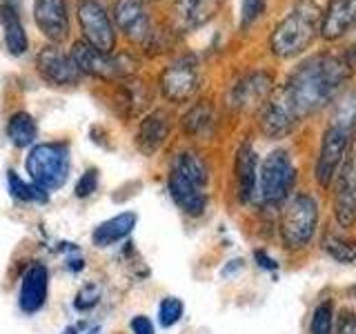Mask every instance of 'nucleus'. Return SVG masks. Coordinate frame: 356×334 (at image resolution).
<instances>
[{"label": "nucleus", "mask_w": 356, "mask_h": 334, "mask_svg": "<svg viewBox=\"0 0 356 334\" xmlns=\"http://www.w3.org/2000/svg\"><path fill=\"white\" fill-rule=\"evenodd\" d=\"M354 65L348 56L318 54L303 61L289 78L272 89L261 109V129L270 138H283L300 120L339 96Z\"/></svg>", "instance_id": "obj_1"}, {"label": "nucleus", "mask_w": 356, "mask_h": 334, "mask_svg": "<svg viewBox=\"0 0 356 334\" xmlns=\"http://www.w3.org/2000/svg\"><path fill=\"white\" fill-rule=\"evenodd\" d=\"M356 134V89H350L337 100L330 122L323 132L318 156L314 163V178L321 187H330L334 183L341 163L345 161L352 138Z\"/></svg>", "instance_id": "obj_2"}, {"label": "nucleus", "mask_w": 356, "mask_h": 334, "mask_svg": "<svg viewBox=\"0 0 356 334\" xmlns=\"http://www.w3.org/2000/svg\"><path fill=\"white\" fill-rule=\"evenodd\" d=\"M323 11L314 0H300L294 9L278 22L272 31L270 47L278 58H292L309 47V42L321 31Z\"/></svg>", "instance_id": "obj_3"}, {"label": "nucleus", "mask_w": 356, "mask_h": 334, "mask_svg": "<svg viewBox=\"0 0 356 334\" xmlns=\"http://www.w3.org/2000/svg\"><path fill=\"white\" fill-rule=\"evenodd\" d=\"M318 230V203L307 192H298L283 203L278 232L287 250H303L316 237Z\"/></svg>", "instance_id": "obj_4"}, {"label": "nucleus", "mask_w": 356, "mask_h": 334, "mask_svg": "<svg viewBox=\"0 0 356 334\" xmlns=\"http://www.w3.org/2000/svg\"><path fill=\"white\" fill-rule=\"evenodd\" d=\"M296 183V167L285 150H274L259 167L256 196L267 207H278L289 198Z\"/></svg>", "instance_id": "obj_5"}, {"label": "nucleus", "mask_w": 356, "mask_h": 334, "mask_svg": "<svg viewBox=\"0 0 356 334\" xmlns=\"http://www.w3.org/2000/svg\"><path fill=\"white\" fill-rule=\"evenodd\" d=\"M31 183L42 192H54L70 176V152L63 143H40L29 150L25 161Z\"/></svg>", "instance_id": "obj_6"}, {"label": "nucleus", "mask_w": 356, "mask_h": 334, "mask_svg": "<svg viewBox=\"0 0 356 334\" xmlns=\"http://www.w3.org/2000/svg\"><path fill=\"white\" fill-rule=\"evenodd\" d=\"M337 192H334V218L339 228L348 230L356 223V143L341 163L337 176Z\"/></svg>", "instance_id": "obj_7"}, {"label": "nucleus", "mask_w": 356, "mask_h": 334, "mask_svg": "<svg viewBox=\"0 0 356 334\" xmlns=\"http://www.w3.org/2000/svg\"><path fill=\"white\" fill-rule=\"evenodd\" d=\"M78 20H81L85 40L94 45L96 49L111 54L116 45V31L103 0H81L78 3Z\"/></svg>", "instance_id": "obj_8"}, {"label": "nucleus", "mask_w": 356, "mask_h": 334, "mask_svg": "<svg viewBox=\"0 0 356 334\" xmlns=\"http://www.w3.org/2000/svg\"><path fill=\"white\" fill-rule=\"evenodd\" d=\"M198 63L192 56L176 58L161 74V92L170 103H187L198 92Z\"/></svg>", "instance_id": "obj_9"}, {"label": "nucleus", "mask_w": 356, "mask_h": 334, "mask_svg": "<svg viewBox=\"0 0 356 334\" xmlns=\"http://www.w3.org/2000/svg\"><path fill=\"white\" fill-rule=\"evenodd\" d=\"M72 58L78 70H81V74L103 78V81H116V78H122L129 74V70L122 65L120 58H114L111 54L96 49L94 45H89L87 40L74 42Z\"/></svg>", "instance_id": "obj_10"}, {"label": "nucleus", "mask_w": 356, "mask_h": 334, "mask_svg": "<svg viewBox=\"0 0 356 334\" xmlns=\"http://www.w3.org/2000/svg\"><path fill=\"white\" fill-rule=\"evenodd\" d=\"M36 70L38 74L51 85H76L81 81V70L76 67L72 54H65L58 47H44L36 56Z\"/></svg>", "instance_id": "obj_11"}, {"label": "nucleus", "mask_w": 356, "mask_h": 334, "mask_svg": "<svg viewBox=\"0 0 356 334\" xmlns=\"http://www.w3.org/2000/svg\"><path fill=\"white\" fill-rule=\"evenodd\" d=\"M33 20L49 40L60 42L70 33L67 0H33Z\"/></svg>", "instance_id": "obj_12"}, {"label": "nucleus", "mask_w": 356, "mask_h": 334, "mask_svg": "<svg viewBox=\"0 0 356 334\" xmlns=\"http://www.w3.org/2000/svg\"><path fill=\"white\" fill-rule=\"evenodd\" d=\"M272 74L267 72H252L245 74L241 81L232 87L229 92V105L234 109H250L256 105H263L265 98L272 92Z\"/></svg>", "instance_id": "obj_13"}, {"label": "nucleus", "mask_w": 356, "mask_h": 334, "mask_svg": "<svg viewBox=\"0 0 356 334\" xmlns=\"http://www.w3.org/2000/svg\"><path fill=\"white\" fill-rule=\"evenodd\" d=\"M170 129H172V116L167 114L165 109H154L149 111L138 122V129H136V145L143 154H156L159 152L167 136H170Z\"/></svg>", "instance_id": "obj_14"}, {"label": "nucleus", "mask_w": 356, "mask_h": 334, "mask_svg": "<svg viewBox=\"0 0 356 334\" xmlns=\"http://www.w3.org/2000/svg\"><path fill=\"white\" fill-rule=\"evenodd\" d=\"M234 174H236V196L243 205H248L256 196V181H259V159L252 148V143H243L236 152V163H234Z\"/></svg>", "instance_id": "obj_15"}, {"label": "nucleus", "mask_w": 356, "mask_h": 334, "mask_svg": "<svg viewBox=\"0 0 356 334\" xmlns=\"http://www.w3.org/2000/svg\"><path fill=\"white\" fill-rule=\"evenodd\" d=\"M356 25V0H330L321 16V36L334 40L341 38Z\"/></svg>", "instance_id": "obj_16"}, {"label": "nucleus", "mask_w": 356, "mask_h": 334, "mask_svg": "<svg viewBox=\"0 0 356 334\" xmlns=\"http://www.w3.org/2000/svg\"><path fill=\"white\" fill-rule=\"evenodd\" d=\"M47 289H49V272L42 265H31L22 276L20 285V308L27 315L38 312L44 301H47Z\"/></svg>", "instance_id": "obj_17"}, {"label": "nucleus", "mask_w": 356, "mask_h": 334, "mask_svg": "<svg viewBox=\"0 0 356 334\" xmlns=\"http://www.w3.org/2000/svg\"><path fill=\"white\" fill-rule=\"evenodd\" d=\"M114 18L125 36L134 40H145L149 36V18L145 14L143 0H116Z\"/></svg>", "instance_id": "obj_18"}, {"label": "nucleus", "mask_w": 356, "mask_h": 334, "mask_svg": "<svg viewBox=\"0 0 356 334\" xmlns=\"http://www.w3.org/2000/svg\"><path fill=\"white\" fill-rule=\"evenodd\" d=\"M170 194L176 200V205L189 216H200L207 207L205 189H200L198 185L189 183L187 178H183L176 172L170 174Z\"/></svg>", "instance_id": "obj_19"}, {"label": "nucleus", "mask_w": 356, "mask_h": 334, "mask_svg": "<svg viewBox=\"0 0 356 334\" xmlns=\"http://www.w3.org/2000/svg\"><path fill=\"white\" fill-rule=\"evenodd\" d=\"M136 221H138V216L134 214V212H122V214L100 223L92 234L94 245L96 248H109V245L122 241L134 228H136Z\"/></svg>", "instance_id": "obj_20"}, {"label": "nucleus", "mask_w": 356, "mask_h": 334, "mask_svg": "<svg viewBox=\"0 0 356 334\" xmlns=\"http://www.w3.org/2000/svg\"><path fill=\"white\" fill-rule=\"evenodd\" d=\"M222 0H178L176 14L185 29H196L216 16Z\"/></svg>", "instance_id": "obj_21"}, {"label": "nucleus", "mask_w": 356, "mask_h": 334, "mask_svg": "<svg viewBox=\"0 0 356 334\" xmlns=\"http://www.w3.org/2000/svg\"><path fill=\"white\" fill-rule=\"evenodd\" d=\"M214 120H216L214 107L209 105V100H200V103L189 107V111L183 116L181 122L187 136L200 138V136H207V134L214 129Z\"/></svg>", "instance_id": "obj_22"}, {"label": "nucleus", "mask_w": 356, "mask_h": 334, "mask_svg": "<svg viewBox=\"0 0 356 334\" xmlns=\"http://www.w3.org/2000/svg\"><path fill=\"white\" fill-rule=\"evenodd\" d=\"M172 172L181 174L183 178H187L189 183L198 185L200 189H205L207 183H209V170H207V165L194 152H181V154H178L176 159H174Z\"/></svg>", "instance_id": "obj_23"}, {"label": "nucleus", "mask_w": 356, "mask_h": 334, "mask_svg": "<svg viewBox=\"0 0 356 334\" xmlns=\"http://www.w3.org/2000/svg\"><path fill=\"white\" fill-rule=\"evenodd\" d=\"M7 136L16 148H29L38 136L36 120H33V116L27 114V111H16L7 122Z\"/></svg>", "instance_id": "obj_24"}, {"label": "nucleus", "mask_w": 356, "mask_h": 334, "mask_svg": "<svg viewBox=\"0 0 356 334\" xmlns=\"http://www.w3.org/2000/svg\"><path fill=\"white\" fill-rule=\"evenodd\" d=\"M5 42H7V49L14 56H20L27 49V33L22 29L16 11L9 7L5 9Z\"/></svg>", "instance_id": "obj_25"}, {"label": "nucleus", "mask_w": 356, "mask_h": 334, "mask_svg": "<svg viewBox=\"0 0 356 334\" xmlns=\"http://www.w3.org/2000/svg\"><path fill=\"white\" fill-rule=\"evenodd\" d=\"M323 250L337 263H356V239L327 237L323 243Z\"/></svg>", "instance_id": "obj_26"}, {"label": "nucleus", "mask_w": 356, "mask_h": 334, "mask_svg": "<svg viewBox=\"0 0 356 334\" xmlns=\"http://www.w3.org/2000/svg\"><path fill=\"white\" fill-rule=\"evenodd\" d=\"M334 319H337V312H334L332 301H323L312 312L309 334H334Z\"/></svg>", "instance_id": "obj_27"}, {"label": "nucleus", "mask_w": 356, "mask_h": 334, "mask_svg": "<svg viewBox=\"0 0 356 334\" xmlns=\"http://www.w3.org/2000/svg\"><path fill=\"white\" fill-rule=\"evenodd\" d=\"M7 181H9L11 196H16L20 200H27V203H33V200H47V192H42V189L36 185H27L25 181H20L16 172H9Z\"/></svg>", "instance_id": "obj_28"}, {"label": "nucleus", "mask_w": 356, "mask_h": 334, "mask_svg": "<svg viewBox=\"0 0 356 334\" xmlns=\"http://www.w3.org/2000/svg\"><path fill=\"white\" fill-rule=\"evenodd\" d=\"M183 312H185V305H183L181 299H176V296L165 299L163 303H161V308H159L161 323H163L165 328H172V326H176L178 321H181Z\"/></svg>", "instance_id": "obj_29"}, {"label": "nucleus", "mask_w": 356, "mask_h": 334, "mask_svg": "<svg viewBox=\"0 0 356 334\" xmlns=\"http://www.w3.org/2000/svg\"><path fill=\"white\" fill-rule=\"evenodd\" d=\"M265 9V0H243L241 7V22L245 27L252 25V22L263 14Z\"/></svg>", "instance_id": "obj_30"}, {"label": "nucleus", "mask_w": 356, "mask_h": 334, "mask_svg": "<svg viewBox=\"0 0 356 334\" xmlns=\"http://www.w3.org/2000/svg\"><path fill=\"white\" fill-rule=\"evenodd\" d=\"M334 334H356V315L352 310H341L334 319Z\"/></svg>", "instance_id": "obj_31"}, {"label": "nucleus", "mask_w": 356, "mask_h": 334, "mask_svg": "<svg viewBox=\"0 0 356 334\" xmlns=\"http://www.w3.org/2000/svg\"><path fill=\"white\" fill-rule=\"evenodd\" d=\"M96 185H98V174H96L94 170L85 172L83 178H81V181H78V185H76V196H78V198H85V196H89V194H94V192H96Z\"/></svg>", "instance_id": "obj_32"}, {"label": "nucleus", "mask_w": 356, "mask_h": 334, "mask_svg": "<svg viewBox=\"0 0 356 334\" xmlns=\"http://www.w3.org/2000/svg\"><path fill=\"white\" fill-rule=\"evenodd\" d=\"M96 301H98V289L94 285H87L85 289H81V294H78L76 308L78 310H89V308L96 305Z\"/></svg>", "instance_id": "obj_33"}, {"label": "nucleus", "mask_w": 356, "mask_h": 334, "mask_svg": "<svg viewBox=\"0 0 356 334\" xmlns=\"http://www.w3.org/2000/svg\"><path fill=\"white\" fill-rule=\"evenodd\" d=\"M131 332L134 334H156L154 332V323L147 317H136L131 319Z\"/></svg>", "instance_id": "obj_34"}, {"label": "nucleus", "mask_w": 356, "mask_h": 334, "mask_svg": "<svg viewBox=\"0 0 356 334\" xmlns=\"http://www.w3.org/2000/svg\"><path fill=\"white\" fill-rule=\"evenodd\" d=\"M256 261H259V265L263 267V270H276V267H278V263L272 259V256H267L265 252H256Z\"/></svg>", "instance_id": "obj_35"}, {"label": "nucleus", "mask_w": 356, "mask_h": 334, "mask_svg": "<svg viewBox=\"0 0 356 334\" xmlns=\"http://www.w3.org/2000/svg\"><path fill=\"white\" fill-rule=\"evenodd\" d=\"M348 58H350V63H352V65H356V45H354V49H352V54L348 56Z\"/></svg>", "instance_id": "obj_36"}]
</instances>
